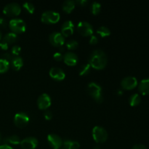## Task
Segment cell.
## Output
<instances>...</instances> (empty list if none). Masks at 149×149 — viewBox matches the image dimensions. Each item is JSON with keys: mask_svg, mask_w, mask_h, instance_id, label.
Instances as JSON below:
<instances>
[{"mask_svg": "<svg viewBox=\"0 0 149 149\" xmlns=\"http://www.w3.org/2000/svg\"><path fill=\"white\" fill-rule=\"evenodd\" d=\"M108 63L107 56L101 49H95L92 52L89 58V63L92 68L97 70L103 69Z\"/></svg>", "mask_w": 149, "mask_h": 149, "instance_id": "6da1fadb", "label": "cell"}, {"mask_svg": "<svg viewBox=\"0 0 149 149\" xmlns=\"http://www.w3.org/2000/svg\"><path fill=\"white\" fill-rule=\"evenodd\" d=\"M29 116L27 113L24 112H19L17 113L14 116V123L18 127L22 128L29 124Z\"/></svg>", "mask_w": 149, "mask_h": 149, "instance_id": "30bf717a", "label": "cell"}, {"mask_svg": "<svg viewBox=\"0 0 149 149\" xmlns=\"http://www.w3.org/2000/svg\"><path fill=\"white\" fill-rule=\"evenodd\" d=\"M49 41L52 45L55 47L63 46L65 43V37L61 32L54 31L49 36Z\"/></svg>", "mask_w": 149, "mask_h": 149, "instance_id": "ba28073f", "label": "cell"}, {"mask_svg": "<svg viewBox=\"0 0 149 149\" xmlns=\"http://www.w3.org/2000/svg\"><path fill=\"white\" fill-rule=\"evenodd\" d=\"M8 44L6 43V42H4V41H3L2 39L0 41V48H1V49H3V50H7V49H8Z\"/></svg>", "mask_w": 149, "mask_h": 149, "instance_id": "e575fe53", "label": "cell"}, {"mask_svg": "<svg viewBox=\"0 0 149 149\" xmlns=\"http://www.w3.org/2000/svg\"><path fill=\"white\" fill-rule=\"evenodd\" d=\"M13 57L14 56L12 55L11 52H5V53H4L2 55V58H3V59L6 60V61H7L8 62L10 63V61H12V59L13 58Z\"/></svg>", "mask_w": 149, "mask_h": 149, "instance_id": "4dcf8cb0", "label": "cell"}, {"mask_svg": "<svg viewBox=\"0 0 149 149\" xmlns=\"http://www.w3.org/2000/svg\"><path fill=\"white\" fill-rule=\"evenodd\" d=\"M61 18V15L53 10H47L41 15V20L47 24H54L58 23Z\"/></svg>", "mask_w": 149, "mask_h": 149, "instance_id": "277c9868", "label": "cell"}, {"mask_svg": "<svg viewBox=\"0 0 149 149\" xmlns=\"http://www.w3.org/2000/svg\"><path fill=\"white\" fill-rule=\"evenodd\" d=\"M63 146L64 149H79L80 145L77 141L65 140L63 141Z\"/></svg>", "mask_w": 149, "mask_h": 149, "instance_id": "ffe728a7", "label": "cell"}, {"mask_svg": "<svg viewBox=\"0 0 149 149\" xmlns=\"http://www.w3.org/2000/svg\"><path fill=\"white\" fill-rule=\"evenodd\" d=\"M87 90L89 95L93 97L96 102L99 103L103 102V93H102V88L98 84L93 81L89 83L87 87Z\"/></svg>", "mask_w": 149, "mask_h": 149, "instance_id": "7a4b0ae2", "label": "cell"}, {"mask_svg": "<svg viewBox=\"0 0 149 149\" xmlns=\"http://www.w3.org/2000/svg\"><path fill=\"white\" fill-rule=\"evenodd\" d=\"M75 2L77 3V4H79L80 6H84L87 4L88 1H87V0H77V1H76Z\"/></svg>", "mask_w": 149, "mask_h": 149, "instance_id": "74e56055", "label": "cell"}, {"mask_svg": "<svg viewBox=\"0 0 149 149\" xmlns=\"http://www.w3.org/2000/svg\"><path fill=\"white\" fill-rule=\"evenodd\" d=\"M23 7L28 12V13H31V14H33L34 13L35 10V7L31 2H29V1H26V2L23 3Z\"/></svg>", "mask_w": 149, "mask_h": 149, "instance_id": "f1b7e54d", "label": "cell"}, {"mask_svg": "<svg viewBox=\"0 0 149 149\" xmlns=\"http://www.w3.org/2000/svg\"><path fill=\"white\" fill-rule=\"evenodd\" d=\"M74 25L73 22L70 20H66V21H65L63 23L62 26H61V33H62L64 37L68 36L70 35L73 34V33H74Z\"/></svg>", "mask_w": 149, "mask_h": 149, "instance_id": "2e32d148", "label": "cell"}, {"mask_svg": "<svg viewBox=\"0 0 149 149\" xmlns=\"http://www.w3.org/2000/svg\"><path fill=\"white\" fill-rule=\"evenodd\" d=\"M20 51H21V47L19 45H14L13 47L11 48V54L13 56H19Z\"/></svg>", "mask_w": 149, "mask_h": 149, "instance_id": "f546056e", "label": "cell"}, {"mask_svg": "<svg viewBox=\"0 0 149 149\" xmlns=\"http://www.w3.org/2000/svg\"><path fill=\"white\" fill-rule=\"evenodd\" d=\"M76 2L73 0H65L62 4V9L65 13H70L75 8Z\"/></svg>", "mask_w": 149, "mask_h": 149, "instance_id": "d6986e66", "label": "cell"}, {"mask_svg": "<svg viewBox=\"0 0 149 149\" xmlns=\"http://www.w3.org/2000/svg\"><path fill=\"white\" fill-rule=\"evenodd\" d=\"M1 37H2V33H1V31H0V41L1 40Z\"/></svg>", "mask_w": 149, "mask_h": 149, "instance_id": "b9f144b4", "label": "cell"}, {"mask_svg": "<svg viewBox=\"0 0 149 149\" xmlns=\"http://www.w3.org/2000/svg\"><path fill=\"white\" fill-rule=\"evenodd\" d=\"M8 25L7 21L6 20V19H4V17H0V27L1 28H6Z\"/></svg>", "mask_w": 149, "mask_h": 149, "instance_id": "d590c367", "label": "cell"}, {"mask_svg": "<svg viewBox=\"0 0 149 149\" xmlns=\"http://www.w3.org/2000/svg\"><path fill=\"white\" fill-rule=\"evenodd\" d=\"M64 51H65V48H64L63 45V46L59 47V52H61V53L63 54V52Z\"/></svg>", "mask_w": 149, "mask_h": 149, "instance_id": "ab89813d", "label": "cell"}, {"mask_svg": "<svg viewBox=\"0 0 149 149\" xmlns=\"http://www.w3.org/2000/svg\"><path fill=\"white\" fill-rule=\"evenodd\" d=\"M93 138L97 143H102L106 142L108 138L107 131L103 127H94L93 129Z\"/></svg>", "mask_w": 149, "mask_h": 149, "instance_id": "5b68a950", "label": "cell"}, {"mask_svg": "<svg viewBox=\"0 0 149 149\" xmlns=\"http://www.w3.org/2000/svg\"><path fill=\"white\" fill-rule=\"evenodd\" d=\"M62 149H64V148H62Z\"/></svg>", "mask_w": 149, "mask_h": 149, "instance_id": "ee69618b", "label": "cell"}, {"mask_svg": "<svg viewBox=\"0 0 149 149\" xmlns=\"http://www.w3.org/2000/svg\"><path fill=\"white\" fill-rule=\"evenodd\" d=\"M63 61L66 65L74 66L78 63L79 58L76 53L73 52H67L63 55Z\"/></svg>", "mask_w": 149, "mask_h": 149, "instance_id": "9a60e30c", "label": "cell"}, {"mask_svg": "<svg viewBox=\"0 0 149 149\" xmlns=\"http://www.w3.org/2000/svg\"><path fill=\"white\" fill-rule=\"evenodd\" d=\"M47 141L52 149H61L63 146V140L56 134H49L47 135Z\"/></svg>", "mask_w": 149, "mask_h": 149, "instance_id": "8fae6325", "label": "cell"}, {"mask_svg": "<svg viewBox=\"0 0 149 149\" xmlns=\"http://www.w3.org/2000/svg\"><path fill=\"white\" fill-rule=\"evenodd\" d=\"M139 92L143 95L149 94V79H143L138 85Z\"/></svg>", "mask_w": 149, "mask_h": 149, "instance_id": "e0dca14e", "label": "cell"}, {"mask_svg": "<svg viewBox=\"0 0 149 149\" xmlns=\"http://www.w3.org/2000/svg\"><path fill=\"white\" fill-rule=\"evenodd\" d=\"M8 25L10 29H11L12 32L16 33V34L23 33L26 29V22L22 19L17 18V17L12 18L9 21Z\"/></svg>", "mask_w": 149, "mask_h": 149, "instance_id": "3957f363", "label": "cell"}, {"mask_svg": "<svg viewBox=\"0 0 149 149\" xmlns=\"http://www.w3.org/2000/svg\"><path fill=\"white\" fill-rule=\"evenodd\" d=\"M0 140H1V134H0Z\"/></svg>", "mask_w": 149, "mask_h": 149, "instance_id": "7bdbcfd3", "label": "cell"}, {"mask_svg": "<svg viewBox=\"0 0 149 149\" xmlns=\"http://www.w3.org/2000/svg\"><path fill=\"white\" fill-rule=\"evenodd\" d=\"M5 141L9 143L13 144V145H18V144H20L21 140H20V137L17 136V135H13L11 136L8 137L7 138H6Z\"/></svg>", "mask_w": 149, "mask_h": 149, "instance_id": "4316f807", "label": "cell"}, {"mask_svg": "<svg viewBox=\"0 0 149 149\" xmlns=\"http://www.w3.org/2000/svg\"><path fill=\"white\" fill-rule=\"evenodd\" d=\"M132 149H148L146 148V146H144L143 144H141V143H138V144H135L132 146Z\"/></svg>", "mask_w": 149, "mask_h": 149, "instance_id": "8d00e7d4", "label": "cell"}, {"mask_svg": "<svg viewBox=\"0 0 149 149\" xmlns=\"http://www.w3.org/2000/svg\"><path fill=\"white\" fill-rule=\"evenodd\" d=\"M138 85V80L134 77H126L121 81V86L124 90H130Z\"/></svg>", "mask_w": 149, "mask_h": 149, "instance_id": "7c38bea8", "label": "cell"}, {"mask_svg": "<svg viewBox=\"0 0 149 149\" xmlns=\"http://www.w3.org/2000/svg\"><path fill=\"white\" fill-rule=\"evenodd\" d=\"M53 58L55 61H61L63 59V55L62 53H61L60 52H56L54 53Z\"/></svg>", "mask_w": 149, "mask_h": 149, "instance_id": "1f68e13d", "label": "cell"}, {"mask_svg": "<svg viewBox=\"0 0 149 149\" xmlns=\"http://www.w3.org/2000/svg\"><path fill=\"white\" fill-rule=\"evenodd\" d=\"M79 43L75 39H69L65 42V46L69 50H73V49H77L78 47Z\"/></svg>", "mask_w": 149, "mask_h": 149, "instance_id": "83f0119b", "label": "cell"}, {"mask_svg": "<svg viewBox=\"0 0 149 149\" xmlns=\"http://www.w3.org/2000/svg\"><path fill=\"white\" fill-rule=\"evenodd\" d=\"M39 144L37 138L34 137H27L20 142V146L23 149H35Z\"/></svg>", "mask_w": 149, "mask_h": 149, "instance_id": "4fadbf2b", "label": "cell"}, {"mask_svg": "<svg viewBox=\"0 0 149 149\" xmlns=\"http://www.w3.org/2000/svg\"><path fill=\"white\" fill-rule=\"evenodd\" d=\"M91 66L89 63H84L80 66L79 70V74L80 76H85L88 74L90 71Z\"/></svg>", "mask_w": 149, "mask_h": 149, "instance_id": "d4e9b609", "label": "cell"}, {"mask_svg": "<svg viewBox=\"0 0 149 149\" xmlns=\"http://www.w3.org/2000/svg\"><path fill=\"white\" fill-rule=\"evenodd\" d=\"M98 42V38L95 35H92L90 36V45H96Z\"/></svg>", "mask_w": 149, "mask_h": 149, "instance_id": "d6a6232c", "label": "cell"}, {"mask_svg": "<svg viewBox=\"0 0 149 149\" xmlns=\"http://www.w3.org/2000/svg\"><path fill=\"white\" fill-rule=\"evenodd\" d=\"M52 100L50 96L47 93H42L37 98L38 108L41 110H47L48 108L51 106Z\"/></svg>", "mask_w": 149, "mask_h": 149, "instance_id": "9c48e42d", "label": "cell"}, {"mask_svg": "<svg viewBox=\"0 0 149 149\" xmlns=\"http://www.w3.org/2000/svg\"><path fill=\"white\" fill-rule=\"evenodd\" d=\"M0 149H13V148L7 144H4V145L0 146Z\"/></svg>", "mask_w": 149, "mask_h": 149, "instance_id": "f35d334b", "label": "cell"}, {"mask_svg": "<svg viewBox=\"0 0 149 149\" xmlns=\"http://www.w3.org/2000/svg\"><path fill=\"white\" fill-rule=\"evenodd\" d=\"M98 35H100L101 37H107V36H110L111 34V31L110 29H109L108 27L105 26H102L100 27H99L97 29V30L96 31Z\"/></svg>", "mask_w": 149, "mask_h": 149, "instance_id": "603a6c76", "label": "cell"}, {"mask_svg": "<svg viewBox=\"0 0 149 149\" xmlns=\"http://www.w3.org/2000/svg\"><path fill=\"white\" fill-rule=\"evenodd\" d=\"M141 101V97L139 94L135 93V94L131 95L129 98V103L131 106H136L140 104Z\"/></svg>", "mask_w": 149, "mask_h": 149, "instance_id": "7402d4cb", "label": "cell"}, {"mask_svg": "<svg viewBox=\"0 0 149 149\" xmlns=\"http://www.w3.org/2000/svg\"><path fill=\"white\" fill-rule=\"evenodd\" d=\"M94 149H100V147H99V146H95L94 147Z\"/></svg>", "mask_w": 149, "mask_h": 149, "instance_id": "60d3db41", "label": "cell"}, {"mask_svg": "<svg viewBox=\"0 0 149 149\" xmlns=\"http://www.w3.org/2000/svg\"><path fill=\"white\" fill-rule=\"evenodd\" d=\"M77 29L79 33L83 36H90L93 34V27L89 22H79Z\"/></svg>", "mask_w": 149, "mask_h": 149, "instance_id": "52a82bcc", "label": "cell"}, {"mask_svg": "<svg viewBox=\"0 0 149 149\" xmlns=\"http://www.w3.org/2000/svg\"><path fill=\"white\" fill-rule=\"evenodd\" d=\"M17 39H18L17 34L13 33V32H9V33H6V34L4 35L2 40L4 41V42H5L6 43L8 44V45H10V44H13L14 43V42H15Z\"/></svg>", "mask_w": 149, "mask_h": 149, "instance_id": "44dd1931", "label": "cell"}, {"mask_svg": "<svg viewBox=\"0 0 149 149\" xmlns=\"http://www.w3.org/2000/svg\"><path fill=\"white\" fill-rule=\"evenodd\" d=\"M21 12V7L18 3L11 2L6 4L3 8V13L7 16L15 17L20 15Z\"/></svg>", "mask_w": 149, "mask_h": 149, "instance_id": "8992f818", "label": "cell"}, {"mask_svg": "<svg viewBox=\"0 0 149 149\" xmlns=\"http://www.w3.org/2000/svg\"><path fill=\"white\" fill-rule=\"evenodd\" d=\"M10 63L13 69L15 70V71H18L22 68L23 65V58L20 56H15L13 57Z\"/></svg>", "mask_w": 149, "mask_h": 149, "instance_id": "ac0fdd59", "label": "cell"}, {"mask_svg": "<svg viewBox=\"0 0 149 149\" xmlns=\"http://www.w3.org/2000/svg\"><path fill=\"white\" fill-rule=\"evenodd\" d=\"M44 116H45V119L47 120H50L52 118V113L51 111L49 110H45V113H44Z\"/></svg>", "mask_w": 149, "mask_h": 149, "instance_id": "836d02e7", "label": "cell"}, {"mask_svg": "<svg viewBox=\"0 0 149 149\" xmlns=\"http://www.w3.org/2000/svg\"><path fill=\"white\" fill-rule=\"evenodd\" d=\"M10 63L6 60L0 58V74H3L8 71Z\"/></svg>", "mask_w": 149, "mask_h": 149, "instance_id": "cb8c5ba5", "label": "cell"}, {"mask_svg": "<svg viewBox=\"0 0 149 149\" xmlns=\"http://www.w3.org/2000/svg\"><path fill=\"white\" fill-rule=\"evenodd\" d=\"M49 74L52 79L55 81H62L65 79V74L62 68L59 67H52L49 69Z\"/></svg>", "mask_w": 149, "mask_h": 149, "instance_id": "5bb4252c", "label": "cell"}, {"mask_svg": "<svg viewBox=\"0 0 149 149\" xmlns=\"http://www.w3.org/2000/svg\"><path fill=\"white\" fill-rule=\"evenodd\" d=\"M101 10V4L98 1H93L90 6V11L93 15H97Z\"/></svg>", "mask_w": 149, "mask_h": 149, "instance_id": "484cf974", "label": "cell"}]
</instances>
